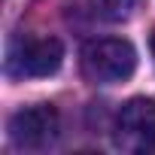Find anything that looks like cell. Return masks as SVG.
I'll use <instances>...</instances> for the list:
<instances>
[{
  "mask_svg": "<svg viewBox=\"0 0 155 155\" xmlns=\"http://www.w3.org/2000/svg\"><path fill=\"white\" fill-rule=\"evenodd\" d=\"M137 70V52L128 40H91L82 49V73L85 79L97 85H113L131 79V73Z\"/></svg>",
  "mask_w": 155,
  "mask_h": 155,
  "instance_id": "6da1fadb",
  "label": "cell"
},
{
  "mask_svg": "<svg viewBox=\"0 0 155 155\" xmlns=\"http://www.w3.org/2000/svg\"><path fill=\"white\" fill-rule=\"evenodd\" d=\"M64 61V46L55 37H15L6 49V73L12 79L52 76Z\"/></svg>",
  "mask_w": 155,
  "mask_h": 155,
  "instance_id": "7a4b0ae2",
  "label": "cell"
},
{
  "mask_svg": "<svg viewBox=\"0 0 155 155\" xmlns=\"http://www.w3.org/2000/svg\"><path fill=\"white\" fill-rule=\"evenodd\" d=\"M113 140L122 152H131V155L155 152V101L131 97L116 116Z\"/></svg>",
  "mask_w": 155,
  "mask_h": 155,
  "instance_id": "3957f363",
  "label": "cell"
},
{
  "mask_svg": "<svg viewBox=\"0 0 155 155\" xmlns=\"http://www.w3.org/2000/svg\"><path fill=\"white\" fill-rule=\"evenodd\" d=\"M58 110L52 104H37L9 119V137L21 149H43L58 137Z\"/></svg>",
  "mask_w": 155,
  "mask_h": 155,
  "instance_id": "277c9868",
  "label": "cell"
},
{
  "mask_svg": "<svg viewBox=\"0 0 155 155\" xmlns=\"http://www.w3.org/2000/svg\"><path fill=\"white\" fill-rule=\"evenodd\" d=\"M137 6H140V0H101V9H104V15H107L110 21H125V18H131V15L137 12Z\"/></svg>",
  "mask_w": 155,
  "mask_h": 155,
  "instance_id": "5b68a950",
  "label": "cell"
},
{
  "mask_svg": "<svg viewBox=\"0 0 155 155\" xmlns=\"http://www.w3.org/2000/svg\"><path fill=\"white\" fill-rule=\"evenodd\" d=\"M149 46H152V55H155V31H152V40H149Z\"/></svg>",
  "mask_w": 155,
  "mask_h": 155,
  "instance_id": "8992f818",
  "label": "cell"
}]
</instances>
